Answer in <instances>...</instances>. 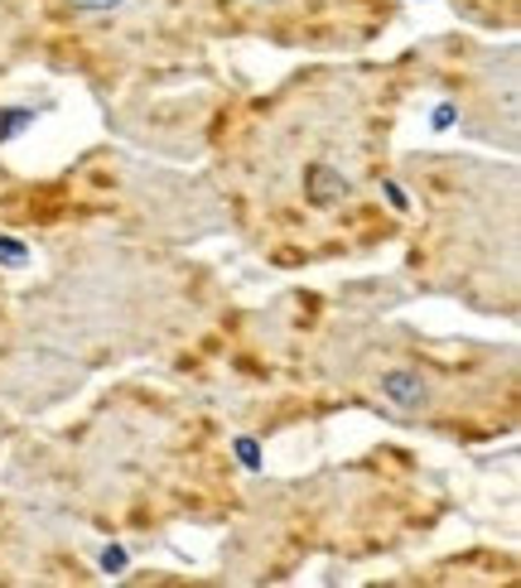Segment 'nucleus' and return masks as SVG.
Returning <instances> with one entry per match:
<instances>
[{
	"label": "nucleus",
	"mask_w": 521,
	"mask_h": 588,
	"mask_svg": "<svg viewBox=\"0 0 521 588\" xmlns=\"http://www.w3.org/2000/svg\"><path fill=\"white\" fill-rule=\"evenodd\" d=\"M213 30L217 0H39L48 58L102 92L193 68Z\"/></svg>",
	"instance_id": "nucleus-4"
},
{
	"label": "nucleus",
	"mask_w": 521,
	"mask_h": 588,
	"mask_svg": "<svg viewBox=\"0 0 521 588\" xmlns=\"http://www.w3.org/2000/svg\"><path fill=\"white\" fill-rule=\"evenodd\" d=\"M426 193L410 271L430 290L458 294L474 309L517 299V174L474 155H430L410 165Z\"/></svg>",
	"instance_id": "nucleus-2"
},
{
	"label": "nucleus",
	"mask_w": 521,
	"mask_h": 588,
	"mask_svg": "<svg viewBox=\"0 0 521 588\" xmlns=\"http://www.w3.org/2000/svg\"><path fill=\"white\" fill-rule=\"evenodd\" d=\"M401 106V64L305 68L251 97L223 126L217 179L237 227L281 265L362 251L386 237V145Z\"/></svg>",
	"instance_id": "nucleus-1"
},
{
	"label": "nucleus",
	"mask_w": 521,
	"mask_h": 588,
	"mask_svg": "<svg viewBox=\"0 0 521 588\" xmlns=\"http://www.w3.org/2000/svg\"><path fill=\"white\" fill-rule=\"evenodd\" d=\"M396 0H217V30L281 48L348 54L392 30Z\"/></svg>",
	"instance_id": "nucleus-5"
},
{
	"label": "nucleus",
	"mask_w": 521,
	"mask_h": 588,
	"mask_svg": "<svg viewBox=\"0 0 521 588\" xmlns=\"http://www.w3.org/2000/svg\"><path fill=\"white\" fill-rule=\"evenodd\" d=\"M348 396L362 406L401 415L440 434H498L517 415V366L512 358L478 348H440L382 328L377 338L353 342L343 362Z\"/></svg>",
	"instance_id": "nucleus-3"
},
{
	"label": "nucleus",
	"mask_w": 521,
	"mask_h": 588,
	"mask_svg": "<svg viewBox=\"0 0 521 588\" xmlns=\"http://www.w3.org/2000/svg\"><path fill=\"white\" fill-rule=\"evenodd\" d=\"M454 5L483 30H512L517 24V0H454Z\"/></svg>",
	"instance_id": "nucleus-6"
},
{
	"label": "nucleus",
	"mask_w": 521,
	"mask_h": 588,
	"mask_svg": "<svg viewBox=\"0 0 521 588\" xmlns=\"http://www.w3.org/2000/svg\"><path fill=\"white\" fill-rule=\"evenodd\" d=\"M20 24H24V0H0V78H5L15 44L24 39Z\"/></svg>",
	"instance_id": "nucleus-7"
}]
</instances>
